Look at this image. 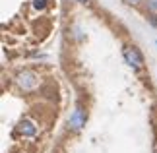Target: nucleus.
Returning a JSON list of instances; mask_svg holds the SVG:
<instances>
[{"label":"nucleus","instance_id":"7","mask_svg":"<svg viewBox=\"0 0 157 153\" xmlns=\"http://www.w3.org/2000/svg\"><path fill=\"white\" fill-rule=\"evenodd\" d=\"M124 4H130V6H136V4H140L142 0H122Z\"/></svg>","mask_w":157,"mask_h":153},{"label":"nucleus","instance_id":"8","mask_svg":"<svg viewBox=\"0 0 157 153\" xmlns=\"http://www.w3.org/2000/svg\"><path fill=\"white\" fill-rule=\"evenodd\" d=\"M149 21H151V23H153V25H157V14H153L151 17H149Z\"/></svg>","mask_w":157,"mask_h":153},{"label":"nucleus","instance_id":"2","mask_svg":"<svg viewBox=\"0 0 157 153\" xmlns=\"http://www.w3.org/2000/svg\"><path fill=\"white\" fill-rule=\"evenodd\" d=\"M86 120H87V114H86V111H83V107L82 105H76V109L72 111L70 118H68V126L74 132H80L82 128L86 126Z\"/></svg>","mask_w":157,"mask_h":153},{"label":"nucleus","instance_id":"1","mask_svg":"<svg viewBox=\"0 0 157 153\" xmlns=\"http://www.w3.org/2000/svg\"><path fill=\"white\" fill-rule=\"evenodd\" d=\"M16 83L21 91H31L39 85V76L33 70H21L16 74Z\"/></svg>","mask_w":157,"mask_h":153},{"label":"nucleus","instance_id":"3","mask_svg":"<svg viewBox=\"0 0 157 153\" xmlns=\"http://www.w3.org/2000/svg\"><path fill=\"white\" fill-rule=\"evenodd\" d=\"M122 54H124L126 64H130L134 70H142L144 68V56L140 54L138 48H134V47H124L122 48Z\"/></svg>","mask_w":157,"mask_h":153},{"label":"nucleus","instance_id":"6","mask_svg":"<svg viewBox=\"0 0 157 153\" xmlns=\"http://www.w3.org/2000/svg\"><path fill=\"white\" fill-rule=\"evenodd\" d=\"M47 6V0H33V8L35 10H45Z\"/></svg>","mask_w":157,"mask_h":153},{"label":"nucleus","instance_id":"9","mask_svg":"<svg viewBox=\"0 0 157 153\" xmlns=\"http://www.w3.org/2000/svg\"><path fill=\"white\" fill-rule=\"evenodd\" d=\"M78 2H82V4H87V2H89V0H78Z\"/></svg>","mask_w":157,"mask_h":153},{"label":"nucleus","instance_id":"4","mask_svg":"<svg viewBox=\"0 0 157 153\" xmlns=\"http://www.w3.org/2000/svg\"><path fill=\"white\" fill-rule=\"evenodd\" d=\"M17 132H20L21 136H35V134H37V126H35L33 120L25 118V120L20 122V126H17Z\"/></svg>","mask_w":157,"mask_h":153},{"label":"nucleus","instance_id":"5","mask_svg":"<svg viewBox=\"0 0 157 153\" xmlns=\"http://www.w3.org/2000/svg\"><path fill=\"white\" fill-rule=\"evenodd\" d=\"M146 8H147V12H151V14H157V0H146Z\"/></svg>","mask_w":157,"mask_h":153}]
</instances>
